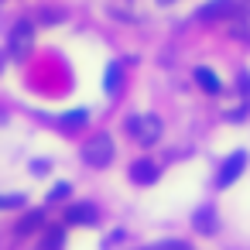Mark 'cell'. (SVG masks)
<instances>
[{
	"mask_svg": "<svg viewBox=\"0 0 250 250\" xmlns=\"http://www.w3.org/2000/svg\"><path fill=\"white\" fill-rule=\"evenodd\" d=\"M127 134H130L137 144L151 147V144L161 141V120H158L154 113H134V117L127 120Z\"/></svg>",
	"mask_w": 250,
	"mask_h": 250,
	"instance_id": "6da1fadb",
	"label": "cell"
},
{
	"mask_svg": "<svg viewBox=\"0 0 250 250\" xmlns=\"http://www.w3.org/2000/svg\"><path fill=\"white\" fill-rule=\"evenodd\" d=\"M113 154H117V147H113V137L110 134H96V137H89L83 144V161L89 168H106L113 161Z\"/></svg>",
	"mask_w": 250,
	"mask_h": 250,
	"instance_id": "7a4b0ae2",
	"label": "cell"
},
{
	"mask_svg": "<svg viewBox=\"0 0 250 250\" xmlns=\"http://www.w3.org/2000/svg\"><path fill=\"white\" fill-rule=\"evenodd\" d=\"M35 48V21L31 18H21L14 28H11V38H7V52L14 59H28Z\"/></svg>",
	"mask_w": 250,
	"mask_h": 250,
	"instance_id": "3957f363",
	"label": "cell"
},
{
	"mask_svg": "<svg viewBox=\"0 0 250 250\" xmlns=\"http://www.w3.org/2000/svg\"><path fill=\"white\" fill-rule=\"evenodd\" d=\"M243 168H247V151H233L229 158H223L219 175H216V185H219V188H229V185L243 175Z\"/></svg>",
	"mask_w": 250,
	"mask_h": 250,
	"instance_id": "277c9868",
	"label": "cell"
},
{
	"mask_svg": "<svg viewBox=\"0 0 250 250\" xmlns=\"http://www.w3.org/2000/svg\"><path fill=\"white\" fill-rule=\"evenodd\" d=\"M240 7H236V0H206V4L195 11V18L199 21H206V24H212V21H226V18H233Z\"/></svg>",
	"mask_w": 250,
	"mask_h": 250,
	"instance_id": "5b68a950",
	"label": "cell"
},
{
	"mask_svg": "<svg viewBox=\"0 0 250 250\" xmlns=\"http://www.w3.org/2000/svg\"><path fill=\"white\" fill-rule=\"evenodd\" d=\"M62 219H65L69 226H96V223H100V209H96L93 202H72Z\"/></svg>",
	"mask_w": 250,
	"mask_h": 250,
	"instance_id": "8992f818",
	"label": "cell"
},
{
	"mask_svg": "<svg viewBox=\"0 0 250 250\" xmlns=\"http://www.w3.org/2000/svg\"><path fill=\"white\" fill-rule=\"evenodd\" d=\"M192 226H195L199 233L212 236V233H216V209H212V206H199V209L192 212Z\"/></svg>",
	"mask_w": 250,
	"mask_h": 250,
	"instance_id": "52a82bcc",
	"label": "cell"
},
{
	"mask_svg": "<svg viewBox=\"0 0 250 250\" xmlns=\"http://www.w3.org/2000/svg\"><path fill=\"white\" fill-rule=\"evenodd\" d=\"M158 165L154 161H134L130 165V178L137 182V185H151V182H158Z\"/></svg>",
	"mask_w": 250,
	"mask_h": 250,
	"instance_id": "ba28073f",
	"label": "cell"
},
{
	"mask_svg": "<svg viewBox=\"0 0 250 250\" xmlns=\"http://www.w3.org/2000/svg\"><path fill=\"white\" fill-rule=\"evenodd\" d=\"M120 86H124V65L120 62H110L106 65V76H103V93L106 96H117Z\"/></svg>",
	"mask_w": 250,
	"mask_h": 250,
	"instance_id": "9c48e42d",
	"label": "cell"
},
{
	"mask_svg": "<svg viewBox=\"0 0 250 250\" xmlns=\"http://www.w3.org/2000/svg\"><path fill=\"white\" fill-rule=\"evenodd\" d=\"M192 76H195V83H199V86H202L209 96L223 93V83H219V76H216L212 69H206V65H195V72H192Z\"/></svg>",
	"mask_w": 250,
	"mask_h": 250,
	"instance_id": "30bf717a",
	"label": "cell"
},
{
	"mask_svg": "<svg viewBox=\"0 0 250 250\" xmlns=\"http://www.w3.org/2000/svg\"><path fill=\"white\" fill-rule=\"evenodd\" d=\"M86 124H89V110H86V106L69 110V113L59 117V127H62V130H76V127H86Z\"/></svg>",
	"mask_w": 250,
	"mask_h": 250,
	"instance_id": "8fae6325",
	"label": "cell"
},
{
	"mask_svg": "<svg viewBox=\"0 0 250 250\" xmlns=\"http://www.w3.org/2000/svg\"><path fill=\"white\" fill-rule=\"evenodd\" d=\"M42 223H45V212H42V209H31V212H24V216L18 219V233L28 236V233L42 229Z\"/></svg>",
	"mask_w": 250,
	"mask_h": 250,
	"instance_id": "7c38bea8",
	"label": "cell"
},
{
	"mask_svg": "<svg viewBox=\"0 0 250 250\" xmlns=\"http://www.w3.org/2000/svg\"><path fill=\"white\" fill-rule=\"evenodd\" d=\"M62 247H65V229L62 226H48L42 243H38V250H62Z\"/></svg>",
	"mask_w": 250,
	"mask_h": 250,
	"instance_id": "4fadbf2b",
	"label": "cell"
},
{
	"mask_svg": "<svg viewBox=\"0 0 250 250\" xmlns=\"http://www.w3.org/2000/svg\"><path fill=\"white\" fill-rule=\"evenodd\" d=\"M69 192H72V185H69V182H55V185L48 188V195H45V199H48V202H62V199H69Z\"/></svg>",
	"mask_w": 250,
	"mask_h": 250,
	"instance_id": "5bb4252c",
	"label": "cell"
},
{
	"mask_svg": "<svg viewBox=\"0 0 250 250\" xmlns=\"http://www.w3.org/2000/svg\"><path fill=\"white\" fill-rule=\"evenodd\" d=\"M65 18V11H52V7H42L38 11V21H45V24H55V21H62Z\"/></svg>",
	"mask_w": 250,
	"mask_h": 250,
	"instance_id": "9a60e30c",
	"label": "cell"
},
{
	"mask_svg": "<svg viewBox=\"0 0 250 250\" xmlns=\"http://www.w3.org/2000/svg\"><path fill=\"white\" fill-rule=\"evenodd\" d=\"M14 206H24V195L14 192V195H0V209H14Z\"/></svg>",
	"mask_w": 250,
	"mask_h": 250,
	"instance_id": "2e32d148",
	"label": "cell"
},
{
	"mask_svg": "<svg viewBox=\"0 0 250 250\" xmlns=\"http://www.w3.org/2000/svg\"><path fill=\"white\" fill-rule=\"evenodd\" d=\"M236 86H240V96L250 100V72H240V76H236Z\"/></svg>",
	"mask_w": 250,
	"mask_h": 250,
	"instance_id": "e0dca14e",
	"label": "cell"
},
{
	"mask_svg": "<svg viewBox=\"0 0 250 250\" xmlns=\"http://www.w3.org/2000/svg\"><path fill=\"white\" fill-rule=\"evenodd\" d=\"M154 250H192L185 240H168V243H161V247H154Z\"/></svg>",
	"mask_w": 250,
	"mask_h": 250,
	"instance_id": "ac0fdd59",
	"label": "cell"
},
{
	"mask_svg": "<svg viewBox=\"0 0 250 250\" xmlns=\"http://www.w3.org/2000/svg\"><path fill=\"white\" fill-rule=\"evenodd\" d=\"M31 168H35V175H45V171H48V161H35Z\"/></svg>",
	"mask_w": 250,
	"mask_h": 250,
	"instance_id": "d6986e66",
	"label": "cell"
},
{
	"mask_svg": "<svg viewBox=\"0 0 250 250\" xmlns=\"http://www.w3.org/2000/svg\"><path fill=\"white\" fill-rule=\"evenodd\" d=\"M158 4H175V0H158Z\"/></svg>",
	"mask_w": 250,
	"mask_h": 250,
	"instance_id": "ffe728a7",
	"label": "cell"
}]
</instances>
